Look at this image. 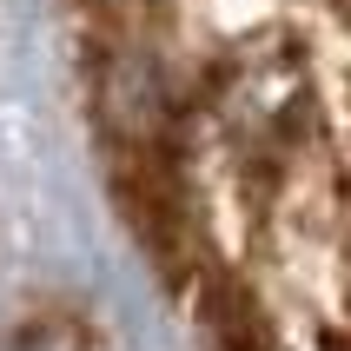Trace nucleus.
I'll use <instances>...</instances> for the list:
<instances>
[{"instance_id": "obj_1", "label": "nucleus", "mask_w": 351, "mask_h": 351, "mask_svg": "<svg viewBox=\"0 0 351 351\" xmlns=\"http://www.w3.org/2000/svg\"><path fill=\"white\" fill-rule=\"evenodd\" d=\"M99 126L119 153L166 139V86H159V66L146 53H119L99 73Z\"/></svg>"}, {"instance_id": "obj_2", "label": "nucleus", "mask_w": 351, "mask_h": 351, "mask_svg": "<svg viewBox=\"0 0 351 351\" xmlns=\"http://www.w3.org/2000/svg\"><path fill=\"white\" fill-rule=\"evenodd\" d=\"M7 351H93V345H86V332H80L73 318H40V325H27Z\"/></svg>"}]
</instances>
